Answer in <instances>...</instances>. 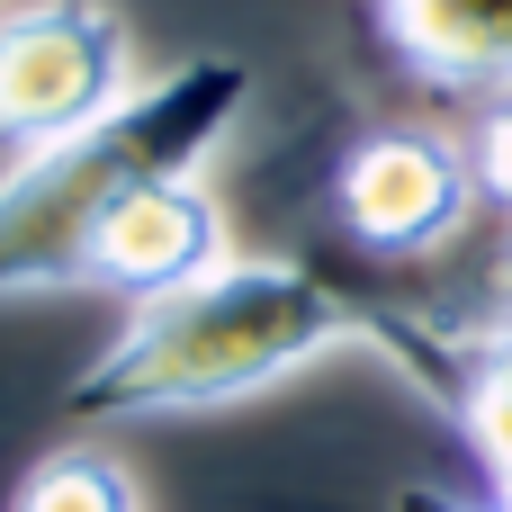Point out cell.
Returning a JSON list of instances; mask_svg holds the SVG:
<instances>
[{"instance_id":"cell-1","label":"cell","mask_w":512,"mask_h":512,"mask_svg":"<svg viewBox=\"0 0 512 512\" xmlns=\"http://www.w3.org/2000/svg\"><path fill=\"white\" fill-rule=\"evenodd\" d=\"M369 351V306L324 261L225 252L171 297H144L126 333L63 387L72 423H144V414H207L297 378L324 351Z\"/></svg>"},{"instance_id":"cell-2","label":"cell","mask_w":512,"mask_h":512,"mask_svg":"<svg viewBox=\"0 0 512 512\" xmlns=\"http://www.w3.org/2000/svg\"><path fill=\"white\" fill-rule=\"evenodd\" d=\"M243 108H252V63L189 54V63L153 72L144 90H126L108 117L18 153L0 171V297L81 288L99 225L126 198H144L162 180H189L234 135Z\"/></svg>"},{"instance_id":"cell-3","label":"cell","mask_w":512,"mask_h":512,"mask_svg":"<svg viewBox=\"0 0 512 512\" xmlns=\"http://www.w3.org/2000/svg\"><path fill=\"white\" fill-rule=\"evenodd\" d=\"M135 90V45L108 0H27L0 18V144L36 153Z\"/></svg>"},{"instance_id":"cell-4","label":"cell","mask_w":512,"mask_h":512,"mask_svg":"<svg viewBox=\"0 0 512 512\" xmlns=\"http://www.w3.org/2000/svg\"><path fill=\"white\" fill-rule=\"evenodd\" d=\"M477 207L468 153L432 126H369L333 171V216L360 261H432Z\"/></svg>"},{"instance_id":"cell-5","label":"cell","mask_w":512,"mask_h":512,"mask_svg":"<svg viewBox=\"0 0 512 512\" xmlns=\"http://www.w3.org/2000/svg\"><path fill=\"white\" fill-rule=\"evenodd\" d=\"M216 261H225V216H216L189 180H162V189L126 198V207L99 225L81 288H117L126 306H144V297L189 288V279L216 270Z\"/></svg>"},{"instance_id":"cell-6","label":"cell","mask_w":512,"mask_h":512,"mask_svg":"<svg viewBox=\"0 0 512 512\" xmlns=\"http://www.w3.org/2000/svg\"><path fill=\"white\" fill-rule=\"evenodd\" d=\"M387 36L441 90H512V0H387Z\"/></svg>"},{"instance_id":"cell-7","label":"cell","mask_w":512,"mask_h":512,"mask_svg":"<svg viewBox=\"0 0 512 512\" xmlns=\"http://www.w3.org/2000/svg\"><path fill=\"white\" fill-rule=\"evenodd\" d=\"M450 423L477 441V459H486V477H495V504L512 512V333H486V342H477Z\"/></svg>"},{"instance_id":"cell-8","label":"cell","mask_w":512,"mask_h":512,"mask_svg":"<svg viewBox=\"0 0 512 512\" xmlns=\"http://www.w3.org/2000/svg\"><path fill=\"white\" fill-rule=\"evenodd\" d=\"M9 512H144V504H135V477H126L117 459H99V450H54V459H36V468L18 477Z\"/></svg>"},{"instance_id":"cell-9","label":"cell","mask_w":512,"mask_h":512,"mask_svg":"<svg viewBox=\"0 0 512 512\" xmlns=\"http://www.w3.org/2000/svg\"><path fill=\"white\" fill-rule=\"evenodd\" d=\"M459 153H468V180H477V198L512 216V90L477 99V126L459 135Z\"/></svg>"},{"instance_id":"cell-10","label":"cell","mask_w":512,"mask_h":512,"mask_svg":"<svg viewBox=\"0 0 512 512\" xmlns=\"http://www.w3.org/2000/svg\"><path fill=\"white\" fill-rule=\"evenodd\" d=\"M486 288H495V315H504V333H512V234H504V252H495V270H486Z\"/></svg>"},{"instance_id":"cell-11","label":"cell","mask_w":512,"mask_h":512,"mask_svg":"<svg viewBox=\"0 0 512 512\" xmlns=\"http://www.w3.org/2000/svg\"><path fill=\"white\" fill-rule=\"evenodd\" d=\"M396 512H504V504H450V495H405Z\"/></svg>"}]
</instances>
